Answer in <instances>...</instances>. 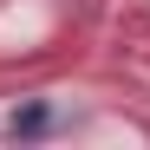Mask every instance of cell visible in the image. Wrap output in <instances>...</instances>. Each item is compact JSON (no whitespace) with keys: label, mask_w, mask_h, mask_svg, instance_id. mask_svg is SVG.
I'll return each instance as SVG.
<instances>
[{"label":"cell","mask_w":150,"mask_h":150,"mask_svg":"<svg viewBox=\"0 0 150 150\" xmlns=\"http://www.w3.org/2000/svg\"><path fill=\"white\" fill-rule=\"evenodd\" d=\"M46 124H52V111H46V105H26V111H13V137H39Z\"/></svg>","instance_id":"cell-1"}]
</instances>
